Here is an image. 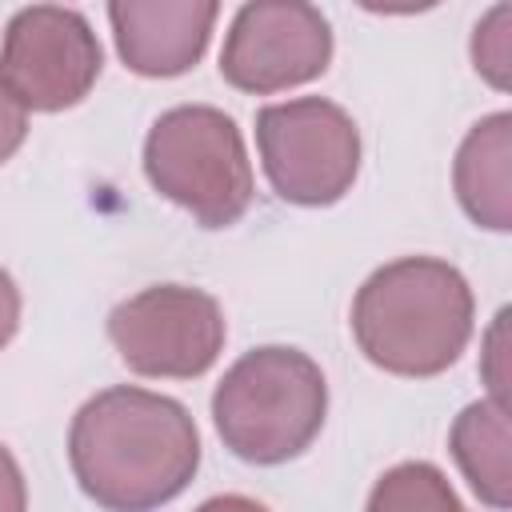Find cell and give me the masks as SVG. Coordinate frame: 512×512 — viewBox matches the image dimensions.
Masks as SVG:
<instances>
[{
  "mask_svg": "<svg viewBox=\"0 0 512 512\" xmlns=\"http://www.w3.org/2000/svg\"><path fill=\"white\" fill-rule=\"evenodd\" d=\"M476 300L464 272L440 256H400L352 296V336L368 364L428 380L448 372L472 340Z\"/></svg>",
  "mask_w": 512,
  "mask_h": 512,
  "instance_id": "2",
  "label": "cell"
},
{
  "mask_svg": "<svg viewBox=\"0 0 512 512\" xmlns=\"http://www.w3.org/2000/svg\"><path fill=\"white\" fill-rule=\"evenodd\" d=\"M108 340L136 376L196 380L224 352L228 320L204 288L152 284L108 312Z\"/></svg>",
  "mask_w": 512,
  "mask_h": 512,
  "instance_id": "6",
  "label": "cell"
},
{
  "mask_svg": "<svg viewBox=\"0 0 512 512\" xmlns=\"http://www.w3.org/2000/svg\"><path fill=\"white\" fill-rule=\"evenodd\" d=\"M216 16H220L216 0H112L108 4L112 40L124 68L148 80H168L196 68L212 40Z\"/></svg>",
  "mask_w": 512,
  "mask_h": 512,
  "instance_id": "9",
  "label": "cell"
},
{
  "mask_svg": "<svg viewBox=\"0 0 512 512\" xmlns=\"http://www.w3.org/2000/svg\"><path fill=\"white\" fill-rule=\"evenodd\" d=\"M452 188L476 228H512V112H492L468 128L456 148Z\"/></svg>",
  "mask_w": 512,
  "mask_h": 512,
  "instance_id": "10",
  "label": "cell"
},
{
  "mask_svg": "<svg viewBox=\"0 0 512 512\" xmlns=\"http://www.w3.org/2000/svg\"><path fill=\"white\" fill-rule=\"evenodd\" d=\"M364 512H468L448 476L428 460L392 464L368 492Z\"/></svg>",
  "mask_w": 512,
  "mask_h": 512,
  "instance_id": "12",
  "label": "cell"
},
{
  "mask_svg": "<svg viewBox=\"0 0 512 512\" xmlns=\"http://www.w3.org/2000/svg\"><path fill=\"white\" fill-rule=\"evenodd\" d=\"M504 320H508V308L496 312V324L488 332V364L492 368H484L488 388H492L488 400H496V404H504V388H508V376H504Z\"/></svg>",
  "mask_w": 512,
  "mask_h": 512,
  "instance_id": "16",
  "label": "cell"
},
{
  "mask_svg": "<svg viewBox=\"0 0 512 512\" xmlns=\"http://www.w3.org/2000/svg\"><path fill=\"white\" fill-rule=\"evenodd\" d=\"M16 328H20V288L0 268V352L8 348V340L16 336Z\"/></svg>",
  "mask_w": 512,
  "mask_h": 512,
  "instance_id": "17",
  "label": "cell"
},
{
  "mask_svg": "<svg viewBox=\"0 0 512 512\" xmlns=\"http://www.w3.org/2000/svg\"><path fill=\"white\" fill-rule=\"evenodd\" d=\"M104 48L84 12L64 4L20 8L0 44V88L24 112L76 108L100 80Z\"/></svg>",
  "mask_w": 512,
  "mask_h": 512,
  "instance_id": "7",
  "label": "cell"
},
{
  "mask_svg": "<svg viewBox=\"0 0 512 512\" xmlns=\"http://www.w3.org/2000/svg\"><path fill=\"white\" fill-rule=\"evenodd\" d=\"M148 184L200 228H228L252 204V160L236 120L212 104H176L144 136Z\"/></svg>",
  "mask_w": 512,
  "mask_h": 512,
  "instance_id": "4",
  "label": "cell"
},
{
  "mask_svg": "<svg viewBox=\"0 0 512 512\" xmlns=\"http://www.w3.org/2000/svg\"><path fill=\"white\" fill-rule=\"evenodd\" d=\"M448 448H452V460H456L460 476L472 484V492L492 512H504L512 504L508 404L472 400L468 408H460V416L452 420V432H448Z\"/></svg>",
  "mask_w": 512,
  "mask_h": 512,
  "instance_id": "11",
  "label": "cell"
},
{
  "mask_svg": "<svg viewBox=\"0 0 512 512\" xmlns=\"http://www.w3.org/2000/svg\"><path fill=\"white\" fill-rule=\"evenodd\" d=\"M512 8L496 4L472 32V64L492 88H508V68H512V32H508Z\"/></svg>",
  "mask_w": 512,
  "mask_h": 512,
  "instance_id": "13",
  "label": "cell"
},
{
  "mask_svg": "<svg viewBox=\"0 0 512 512\" xmlns=\"http://www.w3.org/2000/svg\"><path fill=\"white\" fill-rule=\"evenodd\" d=\"M0 512H28V484L8 444H0Z\"/></svg>",
  "mask_w": 512,
  "mask_h": 512,
  "instance_id": "14",
  "label": "cell"
},
{
  "mask_svg": "<svg viewBox=\"0 0 512 512\" xmlns=\"http://www.w3.org/2000/svg\"><path fill=\"white\" fill-rule=\"evenodd\" d=\"M332 64V24L304 0L240 4L224 48L220 76L248 96H272L324 76Z\"/></svg>",
  "mask_w": 512,
  "mask_h": 512,
  "instance_id": "8",
  "label": "cell"
},
{
  "mask_svg": "<svg viewBox=\"0 0 512 512\" xmlns=\"http://www.w3.org/2000/svg\"><path fill=\"white\" fill-rule=\"evenodd\" d=\"M28 136V112L0 88V164L16 156V148Z\"/></svg>",
  "mask_w": 512,
  "mask_h": 512,
  "instance_id": "15",
  "label": "cell"
},
{
  "mask_svg": "<svg viewBox=\"0 0 512 512\" xmlns=\"http://www.w3.org/2000/svg\"><path fill=\"white\" fill-rule=\"evenodd\" d=\"M68 464L96 508L156 512L192 484L200 468V432L180 400L116 384L76 408Z\"/></svg>",
  "mask_w": 512,
  "mask_h": 512,
  "instance_id": "1",
  "label": "cell"
},
{
  "mask_svg": "<svg viewBox=\"0 0 512 512\" xmlns=\"http://www.w3.org/2000/svg\"><path fill=\"white\" fill-rule=\"evenodd\" d=\"M328 416L320 364L284 344L244 352L212 392V424L224 448L244 464H288L312 448Z\"/></svg>",
  "mask_w": 512,
  "mask_h": 512,
  "instance_id": "3",
  "label": "cell"
},
{
  "mask_svg": "<svg viewBox=\"0 0 512 512\" xmlns=\"http://www.w3.org/2000/svg\"><path fill=\"white\" fill-rule=\"evenodd\" d=\"M196 512H272V508H264L260 500H252V496H240V492H224V496H212V500H204Z\"/></svg>",
  "mask_w": 512,
  "mask_h": 512,
  "instance_id": "18",
  "label": "cell"
},
{
  "mask_svg": "<svg viewBox=\"0 0 512 512\" xmlns=\"http://www.w3.org/2000/svg\"><path fill=\"white\" fill-rule=\"evenodd\" d=\"M256 148L272 192L300 208H328L344 200L360 172V128L324 96L260 108Z\"/></svg>",
  "mask_w": 512,
  "mask_h": 512,
  "instance_id": "5",
  "label": "cell"
}]
</instances>
